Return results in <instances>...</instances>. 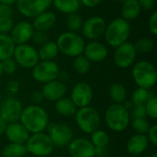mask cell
<instances>
[{"mask_svg": "<svg viewBox=\"0 0 157 157\" xmlns=\"http://www.w3.org/2000/svg\"><path fill=\"white\" fill-rule=\"evenodd\" d=\"M71 100L76 108H84L89 106L93 98V90L86 82H79L74 86L71 91Z\"/></svg>", "mask_w": 157, "mask_h": 157, "instance_id": "9a60e30c", "label": "cell"}, {"mask_svg": "<svg viewBox=\"0 0 157 157\" xmlns=\"http://www.w3.org/2000/svg\"><path fill=\"white\" fill-rule=\"evenodd\" d=\"M104 35L106 42L116 48L128 41L131 35V24L122 17H117L107 25Z\"/></svg>", "mask_w": 157, "mask_h": 157, "instance_id": "7a4b0ae2", "label": "cell"}, {"mask_svg": "<svg viewBox=\"0 0 157 157\" xmlns=\"http://www.w3.org/2000/svg\"><path fill=\"white\" fill-rule=\"evenodd\" d=\"M14 27V20L12 17L0 18V34H8Z\"/></svg>", "mask_w": 157, "mask_h": 157, "instance_id": "74e56055", "label": "cell"}, {"mask_svg": "<svg viewBox=\"0 0 157 157\" xmlns=\"http://www.w3.org/2000/svg\"><path fill=\"white\" fill-rule=\"evenodd\" d=\"M19 121L28 132L32 134L43 132L49 124V117L46 110L38 105H29L23 109Z\"/></svg>", "mask_w": 157, "mask_h": 157, "instance_id": "6da1fadb", "label": "cell"}, {"mask_svg": "<svg viewBox=\"0 0 157 157\" xmlns=\"http://www.w3.org/2000/svg\"><path fill=\"white\" fill-rule=\"evenodd\" d=\"M102 1L103 0H80V3L86 7L94 8V7L98 6Z\"/></svg>", "mask_w": 157, "mask_h": 157, "instance_id": "7dc6e473", "label": "cell"}, {"mask_svg": "<svg viewBox=\"0 0 157 157\" xmlns=\"http://www.w3.org/2000/svg\"><path fill=\"white\" fill-rule=\"evenodd\" d=\"M148 144H149V141L146 134L136 133L128 140L126 147L128 152L132 155L137 156L143 154L147 149Z\"/></svg>", "mask_w": 157, "mask_h": 157, "instance_id": "44dd1931", "label": "cell"}, {"mask_svg": "<svg viewBox=\"0 0 157 157\" xmlns=\"http://www.w3.org/2000/svg\"><path fill=\"white\" fill-rule=\"evenodd\" d=\"M30 99L34 103V105H38V104L42 102V100L44 99V97H43V94H42L41 91L37 90V91H35V92H33L31 94Z\"/></svg>", "mask_w": 157, "mask_h": 157, "instance_id": "bcb514c9", "label": "cell"}, {"mask_svg": "<svg viewBox=\"0 0 157 157\" xmlns=\"http://www.w3.org/2000/svg\"><path fill=\"white\" fill-rule=\"evenodd\" d=\"M68 152L71 157H95V147L86 138L73 139L68 144Z\"/></svg>", "mask_w": 157, "mask_h": 157, "instance_id": "2e32d148", "label": "cell"}, {"mask_svg": "<svg viewBox=\"0 0 157 157\" xmlns=\"http://www.w3.org/2000/svg\"><path fill=\"white\" fill-rule=\"evenodd\" d=\"M90 142L92 143L94 147H104V146H108L109 138L105 131L98 129L91 133Z\"/></svg>", "mask_w": 157, "mask_h": 157, "instance_id": "4dcf8cb0", "label": "cell"}, {"mask_svg": "<svg viewBox=\"0 0 157 157\" xmlns=\"http://www.w3.org/2000/svg\"><path fill=\"white\" fill-rule=\"evenodd\" d=\"M27 154L25 144L9 143L6 144L3 150L2 155L4 157H24Z\"/></svg>", "mask_w": 157, "mask_h": 157, "instance_id": "f1b7e54d", "label": "cell"}, {"mask_svg": "<svg viewBox=\"0 0 157 157\" xmlns=\"http://www.w3.org/2000/svg\"><path fill=\"white\" fill-rule=\"evenodd\" d=\"M5 134L10 143L19 144H25L29 137L28 130L18 121L7 124Z\"/></svg>", "mask_w": 157, "mask_h": 157, "instance_id": "ffe728a7", "label": "cell"}, {"mask_svg": "<svg viewBox=\"0 0 157 157\" xmlns=\"http://www.w3.org/2000/svg\"><path fill=\"white\" fill-rule=\"evenodd\" d=\"M83 55L91 63H99L104 61L108 56V48L102 42L98 40H92L86 44Z\"/></svg>", "mask_w": 157, "mask_h": 157, "instance_id": "ac0fdd59", "label": "cell"}, {"mask_svg": "<svg viewBox=\"0 0 157 157\" xmlns=\"http://www.w3.org/2000/svg\"><path fill=\"white\" fill-rule=\"evenodd\" d=\"M150 157H157V153H154Z\"/></svg>", "mask_w": 157, "mask_h": 157, "instance_id": "f5cc1de1", "label": "cell"}, {"mask_svg": "<svg viewBox=\"0 0 157 157\" xmlns=\"http://www.w3.org/2000/svg\"><path fill=\"white\" fill-rule=\"evenodd\" d=\"M60 68L54 61H40L32 68L33 78L40 83H48L58 78Z\"/></svg>", "mask_w": 157, "mask_h": 157, "instance_id": "9c48e42d", "label": "cell"}, {"mask_svg": "<svg viewBox=\"0 0 157 157\" xmlns=\"http://www.w3.org/2000/svg\"><path fill=\"white\" fill-rule=\"evenodd\" d=\"M147 135V138H148V141L149 143H151L154 146H156L157 145V125L155 124L153 126L150 127L149 131L147 132L146 133Z\"/></svg>", "mask_w": 157, "mask_h": 157, "instance_id": "60d3db41", "label": "cell"}, {"mask_svg": "<svg viewBox=\"0 0 157 157\" xmlns=\"http://www.w3.org/2000/svg\"><path fill=\"white\" fill-rule=\"evenodd\" d=\"M2 102V93H1V90H0V103Z\"/></svg>", "mask_w": 157, "mask_h": 157, "instance_id": "11a10c76", "label": "cell"}, {"mask_svg": "<svg viewBox=\"0 0 157 157\" xmlns=\"http://www.w3.org/2000/svg\"><path fill=\"white\" fill-rule=\"evenodd\" d=\"M132 125L133 130L139 134H146L151 127L150 122L147 121L146 118L132 119Z\"/></svg>", "mask_w": 157, "mask_h": 157, "instance_id": "e575fe53", "label": "cell"}, {"mask_svg": "<svg viewBox=\"0 0 157 157\" xmlns=\"http://www.w3.org/2000/svg\"><path fill=\"white\" fill-rule=\"evenodd\" d=\"M13 13H14V10L11 6L0 3V18L12 17Z\"/></svg>", "mask_w": 157, "mask_h": 157, "instance_id": "b9f144b4", "label": "cell"}, {"mask_svg": "<svg viewBox=\"0 0 157 157\" xmlns=\"http://www.w3.org/2000/svg\"><path fill=\"white\" fill-rule=\"evenodd\" d=\"M105 121L110 130L113 132H121L125 131L130 124V112L123 106V104L114 103L107 109Z\"/></svg>", "mask_w": 157, "mask_h": 157, "instance_id": "5b68a950", "label": "cell"}, {"mask_svg": "<svg viewBox=\"0 0 157 157\" xmlns=\"http://www.w3.org/2000/svg\"><path fill=\"white\" fill-rule=\"evenodd\" d=\"M152 98V94L148 89L137 87L132 95V103L133 106H144Z\"/></svg>", "mask_w": 157, "mask_h": 157, "instance_id": "f546056e", "label": "cell"}, {"mask_svg": "<svg viewBox=\"0 0 157 157\" xmlns=\"http://www.w3.org/2000/svg\"><path fill=\"white\" fill-rule=\"evenodd\" d=\"M133 45H134V48H135L137 53L144 54V53H148L153 51L155 43L151 38L143 37V38H140L139 40H137Z\"/></svg>", "mask_w": 157, "mask_h": 157, "instance_id": "1f68e13d", "label": "cell"}, {"mask_svg": "<svg viewBox=\"0 0 157 157\" xmlns=\"http://www.w3.org/2000/svg\"><path fill=\"white\" fill-rule=\"evenodd\" d=\"M59 53V50L55 41L47 40L40 45L38 51L40 61H53Z\"/></svg>", "mask_w": 157, "mask_h": 157, "instance_id": "603a6c76", "label": "cell"}, {"mask_svg": "<svg viewBox=\"0 0 157 157\" xmlns=\"http://www.w3.org/2000/svg\"><path fill=\"white\" fill-rule=\"evenodd\" d=\"M83 22L84 21H83L82 17L76 13L67 15L66 26L69 29V31L77 32V31L81 30V28L83 26Z\"/></svg>", "mask_w": 157, "mask_h": 157, "instance_id": "836d02e7", "label": "cell"}, {"mask_svg": "<svg viewBox=\"0 0 157 157\" xmlns=\"http://www.w3.org/2000/svg\"><path fill=\"white\" fill-rule=\"evenodd\" d=\"M132 78L138 87L151 89L156 84L157 70L148 61H140L132 68Z\"/></svg>", "mask_w": 157, "mask_h": 157, "instance_id": "277c9868", "label": "cell"}, {"mask_svg": "<svg viewBox=\"0 0 157 157\" xmlns=\"http://www.w3.org/2000/svg\"><path fill=\"white\" fill-rule=\"evenodd\" d=\"M52 0H17V6L19 13L26 17L34 18L48 10Z\"/></svg>", "mask_w": 157, "mask_h": 157, "instance_id": "30bf717a", "label": "cell"}, {"mask_svg": "<svg viewBox=\"0 0 157 157\" xmlns=\"http://www.w3.org/2000/svg\"><path fill=\"white\" fill-rule=\"evenodd\" d=\"M13 59L17 65L27 69L33 68L40 62L38 51L27 43L16 45Z\"/></svg>", "mask_w": 157, "mask_h": 157, "instance_id": "ba28073f", "label": "cell"}, {"mask_svg": "<svg viewBox=\"0 0 157 157\" xmlns=\"http://www.w3.org/2000/svg\"><path fill=\"white\" fill-rule=\"evenodd\" d=\"M137 56L133 43L126 41L125 43L116 47L114 52V62L120 68L126 69L132 65Z\"/></svg>", "mask_w": 157, "mask_h": 157, "instance_id": "4fadbf2b", "label": "cell"}, {"mask_svg": "<svg viewBox=\"0 0 157 157\" xmlns=\"http://www.w3.org/2000/svg\"><path fill=\"white\" fill-rule=\"evenodd\" d=\"M144 109L146 111V116L150 117L153 120L157 119V98L152 97L144 105Z\"/></svg>", "mask_w": 157, "mask_h": 157, "instance_id": "d590c367", "label": "cell"}, {"mask_svg": "<svg viewBox=\"0 0 157 157\" xmlns=\"http://www.w3.org/2000/svg\"><path fill=\"white\" fill-rule=\"evenodd\" d=\"M76 106L71 100V98L63 97L59 100L55 101V109L56 111L64 117H70L75 114L76 112Z\"/></svg>", "mask_w": 157, "mask_h": 157, "instance_id": "4316f807", "label": "cell"}, {"mask_svg": "<svg viewBox=\"0 0 157 157\" xmlns=\"http://www.w3.org/2000/svg\"><path fill=\"white\" fill-rule=\"evenodd\" d=\"M130 116L132 119L146 118V111L144 106H133L132 113H130Z\"/></svg>", "mask_w": 157, "mask_h": 157, "instance_id": "ab89813d", "label": "cell"}, {"mask_svg": "<svg viewBox=\"0 0 157 157\" xmlns=\"http://www.w3.org/2000/svg\"><path fill=\"white\" fill-rule=\"evenodd\" d=\"M59 52L69 57L83 54L86 42L82 36L73 31H65L59 35L55 41Z\"/></svg>", "mask_w": 157, "mask_h": 157, "instance_id": "3957f363", "label": "cell"}, {"mask_svg": "<svg viewBox=\"0 0 157 157\" xmlns=\"http://www.w3.org/2000/svg\"><path fill=\"white\" fill-rule=\"evenodd\" d=\"M48 128V135L54 146H65L73 140V131L71 127L64 123L52 124Z\"/></svg>", "mask_w": 157, "mask_h": 157, "instance_id": "5bb4252c", "label": "cell"}, {"mask_svg": "<svg viewBox=\"0 0 157 157\" xmlns=\"http://www.w3.org/2000/svg\"><path fill=\"white\" fill-rule=\"evenodd\" d=\"M106 27V20L102 17L93 16L83 22L81 31L85 38L91 40H97L104 35Z\"/></svg>", "mask_w": 157, "mask_h": 157, "instance_id": "8fae6325", "label": "cell"}, {"mask_svg": "<svg viewBox=\"0 0 157 157\" xmlns=\"http://www.w3.org/2000/svg\"><path fill=\"white\" fill-rule=\"evenodd\" d=\"M1 64H2L3 73H5L6 75H12L17 70V64L15 62V60L13 59V57L2 61L1 62Z\"/></svg>", "mask_w": 157, "mask_h": 157, "instance_id": "8d00e7d4", "label": "cell"}, {"mask_svg": "<svg viewBox=\"0 0 157 157\" xmlns=\"http://www.w3.org/2000/svg\"><path fill=\"white\" fill-rule=\"evenodd\" d=\"M109 97L115 104H123L127 98V90L120 83H115L109 87Z\"/></svg>", "mask_w": 157, "mask_h": 157, "instance_id": "83f0119b", "label": "cell"}, {"mask_svg": "<svg viewBox=\"0 0 157 157\" xmlns=\"http://www.w3.org/2000/svg\"><path fill=\"white\" fill-rule=\"evenodd\" d=\"M16 44L9 34H0V62L13 57Z\"/></svg>", "mask_w": 157, "mask_h": 157, "instance_id": "cb8c5ba5", "label": "cell"}, {"mask_svg": "<svg viewBox=\"0 0 157 157\" xmlns=\"http://www.w3.org/2000/svg\"><path fill=\"white\" fill-rule=\"evenodd\" d=\"M25 147L27 153H29L35 156L45 157L52 153L54 144L47 133L38 132L29 135L25 144Z\"/></svg>", "mask_w": 157, "mask_h": 157, "instance_id": "8992f818", "label": "cell"}, {"mask_svg": "<svg viewBox=\"0 0 157 157\" xmlns=\"http://www.w3.org/2000/svg\"><path fill=\"white\" fill-rule=\"evenodd\" d=\"M53 6L61 13L69 15L76 13L80 8V0H52Z\"/></svg>", "mask_w": 157, "mask_h": 157, "instance_id": "484cf974", "label": "cell"}, {"mask_svg": "<svg viewBox=\"0 0 157 157\" xmlns=\"http://www.w3.org/2000/svg\"><path fill=\"white\" fill-rule=\"evenodd\" d=\"M134 157H139V156H134Z\"/></svg>", "mask_w": 157, "mask_h": 157, "instance_id": "9f6ffc18", "label": "cell"}, {"mask_svg": "<svg viewBox=\"0 0 157 157\" xmlns=\"http://www.w3.org/2000/svg\"><path fill=\"white\" fill-rule=\"evenodd\" d=\"M34 29L32 24L29 21H19L14 24L13 29L10 31L9 36L16 45L25 44L31 40Z\"/></svg>", "mask_w": 157, "mask_h": 157, "instance_id": "e0dca14e", "label": "cell"}, {"mask_svg": "<svg viewBox=\"0 0 157 157\" xmlns=\"http://www.w3.org/2000/svg\"><path fill=\"white\" fill-rule=\"evenodd\" d=\"M148 28L153 35L157 34V11H155L148 20Z\"/></svg>", "mask_w": 157, "mask_h": 157, "instance_id": "7bdbcfd3", "label": "cell"}, {"mask_svg": "<svg viewBox=\"0 0 157 157\" xmlns=\"http://www.w3.org/2000/svg\"><path fill=\"white\" fill-rule=\"evenodd\" d=\"M121 7V17L127 21L133 20L137 18L141 13V6L137 0H132L129 2L122 3Z\"/></svg>", "mask_w": 157, "mask_h": 157, "instance_id": "d4e9b609", "label": "cell"}, {"mask_svg": "<svg viewBox=\"0 0 157 157\" xmlns=\"http://www.w3.org/2000/svg\"><path fill=\"white\" fill-rule=\"evenodd\" d=\"M23 107L20 101L14 98H8L0 103V118L7 124L19 121Z\"/></svg>", "mask_w": 157, "mask_h": 157, "instance_id": "7c38bea8", "label": "cell"}, {"mask_svg": "<svg viewBox=\"0 0 157 157\" xmlns=\"http://www.w3.org/2000/svg\"><path fill=\"white\" fill-rule=\"evenodd\" d=\"M6 126H7V123L6 121H4L1 118H0V136L3 135L6 132Z\"/></svg>", "mask_w": 157, "mask_h": 157, "instance_id": "681fc988", "label": "cell"}, {"mask_svg": "<svg viewBox=\"0 0 157 157\" xmlns=\"http://www.w3.org/2000/svg\"><path fill=\"white\" fill-rule=\"evenodd\" d=\"M56 22V15L52 11H44L33 18L32 27L34 30L47 31L52 29Z\"/></svg>", "mask_w": 157, "mask_h": 157, "instance_id": "7402d4cb", "label": "cell"}, {"mask_svg": "<svg viewBox=\"0 0 157 157\" xmlns=\"http://www.w3.org/2000/svg\"><path fill=\"white\" fill-rule=\"evenodd\" d=\"M17 0H0V3L5 4V5H8V6H12L13 4L17 3Z\"/></svg>", "mask_w": 157, "mask_h": 157, "instance_id": "f907efd6", "label": "cell"}, {"mask_svg": "<svg viewBox=\"0 0 157 157\" xmlns=\"http://www.w3.org/2000/svg\"><path fill=\"white\" fill-rule=\"evenodd\" d=\"M19 91V83L17 80H10L6 86V92L10 96H15Z\"/></svg>", "mask_w": 157, "mask_h": 157, "instance_id": "ee69618b", "label": "cell"}, {"mask_svg": "<svg viewBox=\"0 0 157 157\" xmlns=\"http://www.w3.org/2000/svg\"><path fill=\"white\" fill-rule=\"evenodd\" d=\"M141 8L145 10H151L155 6V0H137Z\"/></svg>", "mask_w": 157, "mask_h": 157, "instance_id": "f6af8a7d", "label": "cell"}, {"mask_svg": "<svg viewBox=\"0 0 157 157\" xmlns=\"http://www.w3.org/2000/svg\"><path fill=\"white\" fill-rule=\"evenodd\" d=\"M122 3H125V2H129V1H132V0H121Z\"/></svg>", "mask_w": 157, "mask_h": 157, "instance_id": "db71d44e", "label": "cell"}, {"mask_svg": "<svg viewBox=\"0 0 157 157\" xmlns=\"http://www.w3.org/2000/svg\"><path fill=\"white\" fill-rule=\"evenodd\" d=\"M31 40L37 43V44H43L48 40V36L45 31H40V30H34Z\"/></svg>", "mask_w": 157, "mask_h": 157, "instance_id": "f35d334b", "label": "cell"}, {"mask_svg": "<svg viewBox=\"0 0 157 157\" xmlns=\"http://www.w3.org/2000/svg\"><path fill=\"white\" fill-rule=\"evenodd\" d=\"M109 154L108 146L104 147H95V156L97 157H106Z\"/></svg>", "mask_w": 157, "mask_h": 157, "instance_id": "c3c4849f", "label": "cell"}, {"mask_svg": "<svg viewBox=\"0 0 157 157\" xmlns=\"http://www.w3.org/2000/svg\"><path fill=\"white\" fill-rule=\"evenodd\" d=\"M73 65L76 73H78L79 75H85L90 70L91 63L83 54H81V55L75 57Z\"/></svg>", "mask_w": 157, "mask_h": 157, "instance_id": "d6a6232c", "label": "cell"}, {"mask_svg": "<svg viewBox=\"0 0 157 157\" xmlns=\"http://www.w3.org/2000/svg\"><path fill=\"white\" fill-rule=\"evenodd\" d=\"M75 121L78 128L85 133L91 134L100 126V116L98 111L92 107L80 108L75 112Z\"/></svg>", "mask_w": 157, "mask_h": 157, "instance_id": "52a82bcc", "label": "cell"}, {"mask_svg": "<svg viewBox=\"0 0 157 157\" xmlns=\"http://www.w3.org/2000/svg\"><path fill=\"white\" fill-rule=\"evenodd\" d=\"M3 74L4 73H3V69H2V64H1V62H0V77L2 76Z\"/></svg>", "mask_w": 157, "mask_h": 157, "instance_id": "816d5d0a", "label": "cell"}, {"mask_svg": "<svg viewBox=\"0 0 157 157\" xmlns=\"http://www.w3.org/2000/svg\"><path fill=\"white\" fill-rule=\"evenodd\" d=\"M66 91L67 88L65 84L57 79L45 83L41 89L44 99L53 102L63 98L66 94Z\"/></svg>", "mask_w": 157, "mask_h": 157, "instance_id": "d6986e66", "label": "cell"}]
</instances>
